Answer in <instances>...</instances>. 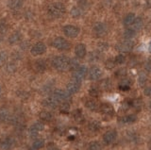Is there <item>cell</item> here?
Here are the masks:
<instances>
[{"instance_id": "cell-34", "label": "cell", "mask_w": 151, "mask_h": 150, "mask_svg": "<svg viewBox=\"0 0 151 150\" xmlns=\"http://www.w3.org/2000/svg\"><path fill=\"white\" fill-rule=\"evenodd\" d=\"M135 35H136V32L133 29H131L130 27L126 29V31L124 32V38L126 40H131L132 38H134Z\"/></svg>"}, {"instance_id": "cell-18", "label": "cell", "mask_w": 151, "mask_h": 150, "mask_svg": "<svg viewBox=\"0 0 151 150\" xmlns=\"http://www.w3.org/2000/svg\"><path fill=\"white\" fill-rule=\"evenodd\" d=\"M137 121V115L136 114H127V115H125L123 117H120L118 122H119L120 124L122 125H131V124H134L135 122Z\"/></svg>"}, {"instance_id": "cell-22", "label": "cell", "mask_w": 151, "mask_h": 150, "mask_svg": "<svg viewBox=\"0 0 151 150\" xmlns=\"http://www.w3.org/2000/svg\"><path fill=\"white\" fill-rule=\"evenodd\" d=\"M132 85V80L130 78H123L119 82V89L122 91H129Z\"/></svg>"}, {"instance_id": "cell-27", "label": "cell", "mask_w": 151, "mask_h": 150, "mask_svg": "<svg viewBox=\"0 0 151 150\" xmlns=\"http://www.w3.org/2000/svg\"><path fill=\"white\" fill-rule=\"evenodd\" d=\"M8 6L13 11L19 10L22 7V0H9Z\"/></svg>"}, {"instance_id": "cell-14", "label": "cell", "mask_w": 151, "mask_h": 150, "mask_svg": "<svg viewBox=\"0 0 151 150\" xmlns=\"http://www.w3.org/2000/svg\"><path fill=\"white\" fill-rule=\"evenodd\" d=\"M12 114L6 107L0 108V123H9Z\"/></svg>"}, {"instance_id": "cell-21", "label": "cell", "mask_w": 151, "mask_h": 150, "mask_svg": "<svg viewBox=\"0 0 151 150\" xmlns=\"http://www.w3.org/2000/svg\"><path fill=\"white\" fill-rule=\"evenodd\" d=\"M85 107L91 111H97L99 110L98 103L94 99H93V98H90V99H87L85 101Z\"/></svg>"}, {"instance_id": "cell-1", "label": "cell", "mask_w": 151, "mask_h": 150, "mask_svg": "<svg viewBox=\"0 0 151 150\" xmlns=\"http://www.w3.org/2000/svg\"><path fill=\"white\" fill-rule=\"evenodd\" d=\"M66 12V8L63 3H53L47 8V14L52 18H60Z\"/></svg>"}, {"instance_id": "cell-48", "label": "cell", "mask_w": 151, "mask_h": 150, "mask_svg": "<svg viewBox=\"0 0 151 150\" xmlns=\"http://www.w3.org/2000/svg\"><path fill=\"white\" fill-rule=\"evenodd\" d=\"M99 59H100V57H99L98 53H96V52L91 54V56H90V60H97Z\"/></svg>"}, {"instance_id": "cell-30", "label": "cell", "mask_w": 151, "mask_h": 150, "mask_svg": "<svg viewBox=\"0 0 151 150\" xmlns=\"http://www.w3.org/2000/svg\"><path fill=\"white\" fill-rule=\"evenodd\" d=\"M130 107L133 108L136 111H140L143 107V102L141 99H134V100H130Z\"/></svg>"}, {"instance_id": "cell-46", "label": "cell", "mask_w": 151, "mask_h": 150, "mask_svg": "<svg viewBox=\"0 0 151 150\" xmlns=\"http://www.w3.org/2000/svg\"><path fill=\"white\" fill-rule=\"evenodd\" d=\"M46 148H47V150H61L58 145L54 143H49L48 144H47Z\"/></svg>"}, {"instance_id": "cell-5", "label": "cell", "mask_w": 151, "mask_h": 150, "mask_svg": "<svg viewBox=\"0 0 151 150\" xmlns=\"http://www.w3.org/2000/svg\"><path fill=\"white\" fill-rule=\"evenodd\" d=\"M63 34L66 37H68V38H77L80 32V29H79V27L76 26L66 25L63 27Z\"/></svg>"}, {"instance_id": "cell-28", "label": "cell", "mask_w": 151, "mask_h": 150, "mask_svg": "<svg viewBox=\"0 0 151 150\" xmlns=\"http://www.w3.org/2000/svg\"><path fill=\"white\" fill-rule=\"evenodd\" d=\"M98 88L104 91H109L111 88V81L109 78L103 79V80H101L100 83H99Z\"/></svg>"}, {"instance_id": "cell-20", "label": "cell", "mask_w": 151, "mask_h": 150, "mask_svg": "<svg viewBox=\"0 0 151 150\" xmlns=\"http://www.w3.org/2000/svg\"><path fill=\"white\" fill-rule=\"evenodd\" d=\"M47 68L46 62L44 60H37L33 63V69L35 70V72L37 73H44Z\"/></svg>"}, {"instance_id": "cell-4", "label": "cell", "mask_w": 151, "mask_h": 150, "mask_svg": "<svg viewBox=\"0 0 151 150\" xmlns=\"http://www.w3.org/2000/svg\"><path fill=\"white\" fill-rule=\"evenodd\" d=\"M87 75H88V68L86 66H84V65H79L75 71H73L72 78L81 82L87 77Z\"/></svg>"}, {"instance_id": "cell-49", "label": "cell", "mask_w": 151, "mask_h": 150, "mask_svg": "<svg viewBox=\"0 0 151 150\" xmlns=\"http://www.w3.org/2000/svg\"><path fill=\"white\" fill-rule=\"evenodd\" d=\"M144 93H145V96H150V95H151V89H150V87H145L144 89Z\"/></svg>"}, {"instance_id": "cell-23", "label": "cell", "mask_w": 151, "mask_h": 150, "mask_svg": "<svg viewBox=\"0 0 151 150\" xmlns=\"http://www.w3.org/2000/svg\"><path fill=\"white\" fill-rule=\"evenodd\" d=\"M143 27H144V22H143V20H142V18L136 17L134 22H133V24H132L129 27L131 29H133L135 32H138L143 29Z\"/></svg>"}, {"instance_id": "cell-31", "label": "cell", "mask_w": 151, "mask_h": 150, "mask_svg": "<svg viewBox=\"0 0 151 150\" xmlns=\"http://www.w3.org/2000/svg\"><path fill=\"white\" fill-rule=\"evenodd\" d=\"M70 14L73 18H79L82 15V11L79 7H73L70 11Z\"/></svg>"}, {"instance_id": "cell-10", "label": "cell", "mask_w": 151, "mask_h": 150, "mask_svg": "<svg viewBox=\"0 0 151 150\" xmlns=\"http://www.w3.org/2000/svg\"><path fill=\"white\" fill-rule=\"evenodd\" d=\"M101 111V113L105 116L109 117V118H111V117L114 115L115 111H114V108H113L111 104L109 103H103L100 106H99V110Z\"/></svg>"}, {"instance_id": "cell-52", "label": "cell", "mask_w": 151, "mask_h": 150, "mask_svg": "<svg viewBox=\"0 0 151 150\" xmlns=\"http://www.w3.org/2000/svg\"><path fill=\"white\" fill-rule=\"evenodd\" d=\"M1 93H2V89H1V85H0V96H1Z\"/></svg>"}, {"instance_id": "cell-39", "label": "cell", "mask_w": 151, "mask_h": 150, "mask_svg": "<svg viewBox=\"0 0 151 150\" xmlns=\"http://www.w3.org/2000/svg\"><path fill=\"white\" fill-rule=\"evenodd\" d=\"M99 90H100L99 88L93 86V87L90 88V90H89V95H91L92 97H97V96L99 95V92H100Z\"/></svg>"}, {"instance_id": "cell-12", "label": "cell", "mask_w": 151, "mask_h": 150, "mask_svg": "<svg viewBox=\"0 0 151 150\" xmlns=\"http://www.w3.org/2000/svg\"><path fill=\"white\" fill-rule=\"evenodd\" d=\"M44 128H45V125L42 124V122H39V121L35 122V123L30 126L29 130H28L29 137H31V138H37L38 133H39L40 131L44 130Z\"/></svg>"}, {"instance_id": "cell-26", "label": "cell", "mask_w": 151, "mask_h": 150, "mask_svg": "<svg viewBox=\"0 0 151 150\" xmlns=\"http://www.w3.org/2000/svg\"><path fill=\"white\" fill-rule=\"evenodd\" d=\"M135 18H136V15L134 14V13H127L124 18V21H123L124 26L127 27H129L132 24H133Z\"/></svg>"}, {"instance_id": "cell-43", "label": "cell", "mask_w": 151, "mask_h": 150, "mask_svg": "<svg viewBox=\"0 0 151 150\" xmlns=\"http://www.w3.org/2000/svg\"><path fill=\"white\" fill-rule=\"evenodd\" d=\"M7 29H8L7 23L4 20L0 21V33H5L7 31Z\"/></svg>"}, {"instance_id": "cell-37", "label": "cell", "mask_w": 151, "mask_h": 150, "mask_svg": "<svg viewBox=\"0 0 151 150\" xmlns=\"http://www.w3.org/2000/svg\"><path fill=\"white\" fill-rule=\"evenodd\" d=\"M88 150H102V146L98 142L94 141V142H92L91 144H89Z\"/></svg>"}, {"instance_id": "cell-3", "label": "cell", "mask_w": 151, "mask_h": 150, "mask_svg": "<svg viewBox=\"0 0 151 150\" xmlns=\"http://www.w3.org/2000/svg\"><path fill=\"white\" fill-rule=\"evenodd\" d=\"M52 45L60 51H66L70 49L71 44L66 39L63 38V37H57L52 42Z\"/></svg>"}, {"instance_id": "cell-17", "label": "cell", "mask_w": 151, "mask_h": 150, "mask_svg": "<svg viewBox=\"0 0 151 150\" xmlns=\"http://www.w3.org/2000/svg\"><path fill=\"white\" fill-rule=\"evenodd\" d=\"M75 55L78 59H84L85 56L87 55V49L86 45L84 44H78L75 47Z\"/></svg>"}, {"instance_id": "cell-6", "label": "cell", "mask_w": 151, "mask_h": 150, "mask_svg": "<svg viewBox=\"0 0 151 150\" xmlns=\"http://www.w3.org/2000/svg\"><path fill=\"white\" fill-rule=\"evenodd\" d=\"M134 43L131 40H126L123 43H119L116 45V50L119 51L121 54L124 53H129L133 49Z\"/></svg>"}, {"instance_id": "cell-19", "label": "cell", "mask_w": 151, "mask_h": 150, "mask_svg": "<svg viewBox=\"0 0 151 150\" xmlns=\"http://www.w3.org/2000/svg\"><path fill=\"white\" fill-rule=\"evenodd\" d=\"M59 105V102L57 101L53 96H49L45 98V99L42 101V106H45L46 109H50V110H54L56 109Z\"/></svg>"}, {"instance_id": "cell-35", "label": "cell", "mask_w": 151, "mask_h": 150, "mask_svg": "<svg viewBox=\"0 0 151 150\" xmlns=\"http://www.w3.org/2000/svg\"><path fill=\"white\" fill-rule=\"evenodd\" d=\"M78 66H79V62L77 59H70L69 60V69L70 70L75 71Z\"/></svg>"}, {"instance_id": "cell-38", "label": "cell", "mask_w": 151, "mask_h": 150, "mask_svg": "<svg viewBox=\"0 0 151 150\" xmlns=\"http://www.w3.org/2000/svg\"><path fill=\"white\" fill-rule=\"evenodd\" d=\"M113 60H114L115 64H123V63L126 62V57H125V55L124 54H121V53L119 55H117Z\"/></svg>"}, {"instance_id": "cell-51", "label": "cell", "mask_w": 151, "mask_h": 150, "mask_svg": "<svg viewBox=\"0 0 151 150\" xmlns=\"http://www.w3.org/2000/svg\"><path fill=\"white\" fill-rule=\"evenodd\" d=\"M78 4L80 6H84V5H86V4H87L88 0H78Z\"/></svg>"}, {"instance_id": "cell-47", "label": "cell", "mask_w": 151, "mask_h": 150, "mask_svg": "<svg viewBox=\"0 0 151 150\" xmlns=\"http://www.w3.org/2000/svg\"><path fill=\"white\" fill-rule=\"evenodd\" d=\"M16 70V66L14 64H8L7 65V71L8 72H14Z\"/></svg>"}, {"instance_id": "cell-53", "label": "cell", "mask_w": 151, "mask_h": 150, "mask_svg": "<svg viewBox=\"0 0 151 150\" xmlns=\"http://www.w3.org/2000/svg\"><path fill=\"white\" fill-rule=\"evenodd\" d=\"M1 60H2V59H1V56H0V62H1Z\"/></svg>"}, {"instance_id": "cell-44", "label": "cell", "mask_w": 151, "mask_h": 150, "mask_svg": "<svg viewBox=\"0 0 151 150\" xmlns=\"http://www.w3.org/2000/svg\"><path fill=\"white\" fill-rule=\"evenodd\" d=\"M98 49L100 51H106L109 48V44L107 43H104V42H100V43L97 44Z\"/></svg>"}, {"instance_id": "cell-24", "label": "cell", "mask_w": 151, "mask_h": 150, "mask_svg": "<svg viewBox=\"0 0 151 150\" xmlns=\"http://www.w3.org/2000/svg\"><path fill=\"white\" fill-rule=\"evenodd\" d=\"M45 145V142L44 139L42 138H36L31 144V149L32 150H40Z\"/></svg>"}, {"instance_id": "cell-25", "label": "cell", "mask_w": 151, "mask_h": 150, "mask_svg": "<svg viewBox=\"0 0 151 150\" xmlns=\"http://www.w3.org/2000/svg\"><path fill=\"white\" fill-rule=\"evenodd\" d=\"M39 117L42 121L44 122H46V123H48V122H51L52 119H53V114L51 113L49 111H42L39 114Z\"/></svg>"}, {"instance_id": "cell-9", "label": "cell", "mask_w": 151, "mask_h": 150, "mask_svg": "<svg viewBox=\"0 0 151 150\" xmlns=\"http://www.w3.org/2000/svg\"><path fill=\"white\" fill-rule=\"evenodd\" d=\"M80 87H81V82L72 78L66 85V92L70 95H75L80 90Z\"/></svg>"}, {"instance_id": "cell-8", "label": "cell", "mask_w": 151, "mask_h": 150, "mask_svg": "<svg viewBox=\"0 0 151 150\" xmlns=\"http://www.w3.org/2000/svg\"><path fill=\"white\" fill-rule=\"evenodd\" d=\"M46 52V45L42 43V42H38V43L34 44L30 47V53L33 56H40Z\"/></svg>"}, {"instance_id": "cell-42", "label": "cell", "mask_w": 151, "mask_h": 150, "mask_svg": "<svg viewBox=\"0 0 151 150\" xmlns=\"http://www.w3.org/2000/svg\"><path fill=\"white\" fill-rule=\"evenodd\" d=\"M127 138L129 140H131L132 142H136L139 139V136L136 132H127Z\"/></svg>"}, {"instance_id": "cell-36", "label": "cell", "mask_w": 151, "mask_h": 150, "mask_svg": "<svg viewBox=\"0 0 151 150\" xmlns=\"http://www.w3.org/2000/svg\"><path fill=\"white\" fill-rule=\"evenodd\" d=\"M138 82L141 86H145L146 82H147V76L145 73H140L139 78H138Z\"/></svg>"}, {"instance_id": "cell-41", "label": "cell", "mask_w": 151, "mask_h": 150, "mask_svg": "<svg viewBox=\"0 0 151 150\" xmlns=\"http://www.w3.org/2000/svg\"><path fill=\"white\" fill-rule=\"evenodd\" d=\"M115 76L119 78H123L127 76V70L125 68H121V69H118L117 71L115 72Z\"/></svg>"}, {"instance_id": "cell-15", "label": "cell", "mask_w": 151, "mask_h": 150, "mask_svg": "<svg viewBox=\"0 0 151 150\" xmlns=\"http://www.w3.org/2000/svg\"><path fill=\"white\" fill-rule=\"evenodd\" d=\"M15 145V141L12 137L4 138L0 143V148L2 150H11Z\"/></svg>"}, {"instance_id": "cell-2", "label": "cell", "mask_w": 151, "mask_h": 150, "mask_svg": "<svg viewBox=\"0 0 151 150\" xmlns=\"http://www.w3.org/2000/svg\"><path fill=\"white\" fill-rule=\"evenodd\" d=\"M52 66L59 72L67 71L69 69V59L65 56H57L52 60Z\"/></svg>"}, {"instance_id": "cell-11", "label": "cell", "mask_w": 151, "mask_h": 150, "mask_svg": "<svg viewBox=\"0 0 151 150\" xmlns=\"http://www.w3.org/2000/svg\"><path fill=\"white\" fill-rule=\"evenodd\" d=\"M117 136H118V134H117L116 130L110 129V130H108V131H106L105 133H104V135H103V142L105 143L107 145L111 144H113L116 141Z\"/></svg>"}, {"instance_id": "cell-40", "label": "cell", "mask_w": 151, "mask_h": 150, "mask_svg": "<svg viewBox=\"0 0 151 150\" xmlns=\"http://www.w3.org/2000/svg\"><path fill=\"white\" fill-rule=\"evenodd\" d=\"M74 118L76 119V121L81 122L84 118V116L82 114V111L80 110H76V111L74 112Z\"/></svg>"}, {"instance_id": "cell-29", "label": "cell", "mask_w": 151, "mask_h": 150, "mask_svg": "<svg viewBox=\"0 0 151 150\" xmlns=\"http://www.w3.org/2000/svg\"><path fill=\"white\" fill-rule=\"evenodd\" d=\"M88 128L91 131H93V132H97L98 130H100L101 125L97 121H92V122H90V123H89Z\"/></svg>"}, {"instance_id": "cell-16", "label": "cell", "mask_w": 151, "mask_h": 150, "mask_svg": "<svg viewBox=\"0 0 151 150\" xmlns=\"http://www.w3.org/2000/svg\"><path fill=\"white\" fill-rule=\"evenodd\" d=\"M93 31L97 36L102 37V36H105L107 34L108 29H107V27H106L105 24H104V23L98 22V23H96V24H94Z\"/></svg>"}, {"instance_id": "cell-32", "label": "cell", "mask_w": 151, "mask_h": 150, "mask_svg": "<svg viewBox=\"0 0 151 150\" xmlns=\"http://www.w3.org/2000/svg\"><path fill=\"white\" fill-rule=\"evenodd\" d=\"M20 40H21V34H20V32H19V31H15L14 33H12L11 35V37H9V44H15V43H17V42H19Z\"/></svg>"}, {"instance_id": "cell-45", "label": "cell", "mask_w": 151, "mask_h": 150, "mask_svg": "<svg viewBox=\"0 0 151 150\" xmlns=\"http://www.w3.org/2000/svg\"><path fill=\"white\" fill-rule=\"evenodd\" d=\"M114 66H115V62L113 59H110L106 62V67L108 69H112V68H114Z\"/></svg>"}, {"instance_id": "cell-33", "label": "cell", "mask_w": 151, "mask_h": 150, "mask_svg": "<svg viewBox=\"0 0 151 150\" xmlns=\"http://www.w3.org/2000/svg\"><path fill=\"white\" fill-rule=\"evenodd\" d=\"M70 108H71V106L68 102H63L61 105L60 106V111L63 114H67V113H69Z\"/></svg>"}, {"instance_id": "cell-50", "label": "cell", "mask_w": 151, "mask_h": 150, "mask_svg": "<svg viewBox=\"0 0 151 150\" xmlns=\"http://www.w3.org/2000/svg\"><path fill=\"white\" fill-rule=\"evenodd\" d=\"M145 70L147 73H150V60H149L145 63Z\"/></svg>"}, {"instance_id": "cell-13", "label": "cell", "mask_w": 151, "mask_h": 150, "mask_svg": "<svg viewBox=\"0 0 151 150\" xmlns=\"http://www.w3.org/2000/svg\"><path fill=\"white\" fill-rule=\"evenodd\" d=\"M88 75L91 80H98V79H100L102 78L103 71L100 67L94 65V66H92L90 70H88Z\"/></svg>"}, {"instance_id": "cell-7", "label": "cell", "mask_w": 151, "mask_h": 150, "mask_svg": "<svg viewBox=\"0 0 151 150\" xmlns=\"http://www.w3.org/2000/svg\"><path fill=\"white\" fill-rule=\"evenodd\" d=\"M52 96H53L55 99L58 101L59 103L60 102H68L71 98V95L68 93L66 91L63 90H55L52 93Z\"/></svg>"}]
</instances>
